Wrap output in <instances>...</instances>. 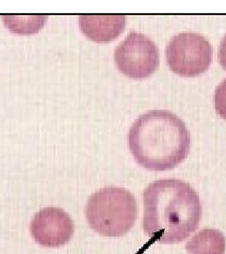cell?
<instances>
[{
  "instance_id": "obj_3",
  "label": "cell",
  "mask_w": 226,
  "mask_h": 254,
  "mask_svg": "<svg viewBox=\"0 0 226 254\" xmlns=\"http://www.w3.org/2000/svg\"><path fill=\"white\" fill-rule=\"evenodd\" d=\"M138 218L134 195L118 187L101 189L89 198L86 218L90 227L106 237H120L133 228Z\"/></svg>"
},
{
  "instance_id": "obj_9",
  "label": "cell",
  "mask_w": 226,
  "mask_h": 254,
  "mask_svg": "<svg viewBox=\"0 0 226 254\" xmlns=\"http://www.w3.org/2000/svg\"><path fill=\"white\" fill-rule=\"evenodd\" d=\"M46 16H3L4 23L17 33L36 32L45 24Z\"/></svg>"
},
{
  "instance_id": "obj_7",
  "label": "cell",
  "mask_w": 226,
  "mask_h": 254,
  "mask_svg": "<svg viewBox=\"0 0 226 254\" xmlns=\"http://www.w3.org/2000/svg\"><path fill=\"white\" fill-rule=\"evenodd\" d=\"M78 20L83 33L95 42L114 40L126 26L124 15H80Z\"/></svg>"
},
{
  "instance_id": "obj_10",
  "label": "cell",
  "mask_w": 226,
  "mask_h": 254,
  "mask_svg": "<svg viewBox=\"0 0 226 254\" xmlns=\"http://www.w3.org/2000/svg\"><path fill=\"white\" fill-rule=\"evenodd\" d=\"M214 106L218 114L226 120V79L222 81L215 91Z\"/></svg>"
},
{
  "instance_id": "obj_6",
  "label": "cell",
  "mask_w": 226,
  "mask_h": 254,
  "mask_svg": "<svg viewBox=\"0 0 226 254\" xmlns=\"http://www.w3.org/2000/svg\"><path fill=\"white\" fill-rule=\"evenodd\" d=\"M75 225L63 209L46 207L37 212L30 222V234L34 241L45 248H60L74 236Z\"/></svg>"
},
{
  "instance_id": "obj_2",
  "label": "cell",
  "mask_w": 226,
  "mask_h": 254,
  "mask_svg": "<svg viewBox=\"0 0 226 254\" xmlns=\"http://www.w3.org/2000/svg\"><path fill=\"white\" fill-rule=\"evenodd\" d=\"M128 147L136 161L145 169L172 170L189 154L190 132L172 112L152 110L141 115L130 127Z\"/></svg>"
},
{
  "instance_id": "obj_8",
  "label": "cell",
  "mask_w": 226,
  "mask_h": 254,
  "mask_svg": "<svg viewBox=\"0 0 226 254\" xmlns=\"http://www.w3.org/2000/svg\"><path fill=\"white\" fill-rule=\"evenodd\" d=\"M186 249L190 254H225L226 237L217 230L204 229L191 237Z\"/></svg>"
},
{
  "instance_id": "obj_1",
  "label": "cell",
  "mask_w": 226,
  "mask_h": 254,
  "mask_svg": "<svg viewBox=\"0 0 226 254\" xmlns=\"http://www.w3.org/2000/svg\"><path fill=\"white\" fill-rule=\"evenodd\" d=\"M144 231L160 244L182 242L199 226V196L188 183L179 179L151 183L144 192Z\"/></svg>"
},
{
  "instance_id": "obj_5",
  "label": "cell",
  "mask_w": 226,
  "mask_h": 254,
  "mask_svg": "<svg viewBox=\"0 0 226 254\" xmlns=\"http://www.w3.org/2000/svg\"><path fill=\"white\" fill-rule=\"evenodd\" d=\"M118 69L128 77L142 79L150 76L159 64L158 48L143 33L131 32L114 52Z\"/></svg>"
},
{
  "instance_id": "obj_4",
  "label": "cell",
  "mask_w": 226,
  "mask_h": 254,
  "mask_svg": "<svg viewBox=\"0 0 226 254\" xmlns=\"http://www.w3.org/2000/svg\"><path fill=\"white\" fill-rule=\"evenodd\" d=\"M166 58L173 73L192 77L208 70L213 60V48L205 37L184 32L171 39L166 49Z\"/></svg>"
},
{
  "instance_id": "obj_11",
  "label": "cell",
  "mask_w": 226,
  "mask_h": 254,
  "mask_svg": "<svg viewBox=\"0 0 226 254\" xmlns=\"http://www.w3.org/2000/svg\"><path fill=\"white\" fill-rule=\"evenodd\" d=\"M218 59L220 64L223 66V68L226 70V35L223 38L218 52Z\"/></svg>"
}]
</instances>
